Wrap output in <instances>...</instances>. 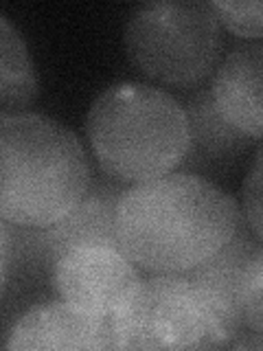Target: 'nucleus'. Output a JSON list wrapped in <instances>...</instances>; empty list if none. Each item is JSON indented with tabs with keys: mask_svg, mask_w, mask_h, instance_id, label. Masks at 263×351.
Listing matches in <instances>:
<instances>
[{
	"mask_svg": "<svg viewBox=\"0 0 263 351\" xmlns=\"http://www.w3.org/2000/svg\"><path fill=\"white\" fill-rule=\"evenodd\" d=\"M241 208L211 180L171 171L134 182L116 204V239L125 257L151 274H182L235 237Z\"/></svg>",
	"mask_w": 263,
	"mask_h": 351,
	"instance_id": "f257e3e1",
	"label": "nucleus"
},
{
	"mask_svg": "<svg viewBox=\"0 0 263 351\" xmlns=\"http://www.w3.org/2000/svg\"><path fill=\"white\" fill-rule=\"evenodd\" d=\"M90 189L82 141L44 114L0 119V215L22 228L58 224Z\"/></svg>",
	"mask_w": 263,
	"mask_h": 351,
	"instance_id": "f03ea898",
	"label": "nucleus"
},
{
	"mask_svg": "<svg viewBox=\"0 0 263 351\" xmlns=\"http://www.w3.org/2000/svg\"><path fill=\"white\" fill-rule=\"evenodd\" d=\"M86 136L105 176L145 182L175 171L191 145L184 106L162 88L121 82L95 99Z\"/></svg>",
	"mask_w": 263,
	"mask_h": 351,
	"instance_id": "7ed1b4c3",
	"label": "nucleus"
},
{
	"mask_svg": "<svg viewBox=\"0 0 263 351\" xmlns=\"http://www.w3.org/2000/svg\"><path fill=\"white\" fill-rule=\"evenodd\" d=\"M116 349H219L241 336L186 274L140 279L114 316Z\"/></svg>",
	"mask_w": 263,
	"mask_h": 351,
	"instance_id": "20e7f679",
	"label": "nucleus"
},
{
	"mask_svg": "<svg viewBox=\"0 0 263 351\" xmlns=\"http://www.w3.org/2000/svg\"><path fill=\"white\" fill-rule=\"evenodd\" d=\"M222 47V22L204 0L145 3L125 27L129 60L160 84H200L215 71Z\"/></svg>",
	"mask_w": 263,
	"mask_h": 351,
	"instance_id": "39448f33",
	"label": "nucleus"
},
{
	"mask_svg": "<svg viewBox=\"0 0 263 351\" xmlns=\"http://www.w3.org/2000/svg\"><path fill=\"white\" fill-rule=\"evenodd\" d=\"M51 272L64 301L101 318H114L140 281L125 252L110 244L75 246Z\"/></svg>",
	"mask_w": 263,
	"mask_h": 351,
	"instance_id": "423d86ee",
	"label": "nucleus"
},
{
	"mask_svg": "<svg viewBox=\"0 0 263 351\" xmlns=\"http://www.w3.org/2000/svg\"><path fill=\"white\" fill-rule=\"evenodd\" d=\"M125 182L101 180L88 189L82 204L58 224L47 228H25L11 224L14 230L16 257H29L42 261L49 270L55 268L62 255L82 244H110L118 246L116 239V204L125 193Z\"/></svg>",
	"mask_w": 263,
	"mask_h": 351,
	"instance_id": "0eeeda50",
	"label": "nucleus"
},
{
	"mask_svg": "<svg viewBox=\"0 0 263 351\" xmlns=\"http://www.w3.org/2000/svg\"><path fill=\"white\" fill-rule=\"evenodd\" d=\"M7 351L116 349L114 318H101L68 301H53L22 314L5 338Z\"/></svg>",
	"mask_w": 263,
	"mask_h": 351,
	"instance_id": "6e6552de",
	"label": "nucleus"
},
{
	"mask_svg": "<svg viewBox=\"0 0 263 351\" xmlns=\"http://www.w3.org/2000/svg\"><path fill=\"white\" fill-rule=\"evenodd\" d=\"M211 97L239 134L263 136V44H246L226 55L213 75Z\"/></svg>",
	"mask_w": 263,
	"mask_h": 351,
	"instance_id": "1a4fd4ad",
	"label": "nucleus"
},
{
	"mask_svg": "<svg viewBox=\"0 0 263 351\" xmlns=\"http://www.w3.org/2000/svg\"><path fill=\"white\" fill-rule=\"evenodd\" d=\"M259 248H263V241L252 233L250 226L246 224V219L241 217L235 237L230 239L226 246H222L213 257H208L193 270L182 272L237 327H244L241 325L239 305H237L239 281H241V274H244L250 257L255 255Z\"/></svg>",
	"mask_w": 263,
	"mask_h": 351,
	"instance_id": "9d476101",
	"label": "nucleus"
},
{
	"mask_svg": "<svg viewBox=\"0 0 263 351\" xmlns=\"http://www.w3.org/2000/svg\"><path fill=\"white\" fill-rule=\"evenodd\" d=\"M191 125V145L182 165H211L224 156H233L248 147L250 138L230 128L213 104L211 90L197 93L182 104Z\"/></svg>",
	"mask_w": 263,
	"mask_h": 351,
	"instance_id": "9b49d317",
	"label": "nucleus"
},
{
	"mask_svg": "<svg viewBox=\"0 0 263 351\" xmlns=\"http://www.w3.org/2000/svg\"><path fill=\"white\" fill-rule=\"evenodd\" d=\"M0 101L3 114H18L38 97V73L27 44L7 16H0Z\"/></svg>",
	"mask_w": 263,
	"mask_h": 351,
	"instance_id": "f8f14e48",
	"label": "nucleus"
},
{
	"mask_svg": "<svg viewBox=\"0 0 263 351\" xmlns=\"http://www.w3.org/2000/svg\"><path fill=\"white\" fill-rule=\"evenodd\" d=\"M237 305L241 325L250 332L263 334V248L250 257L244 274H241Z\"/></svg>",
	"mask_w": 263,
	"mask_h": 351,
	"instance_id": "ddd939ff",
	"label": "nucleus"
},
{
	"mask_svg": "<svg viewBox=\"0 0 263 351\" xmlns=\"http://www.w3.org/2000/svg\"><path fill=\"white\" fill-rule=\"evenodd\" d=\"M213 9L230 33L239 38H263V0H215Z\"/></svg>",
	"mask_w": 263,
	"mask_h": 351,
	"instance_id": "4468645a",
	"label": "nucleus"
},
{
	"mask_svg": "<svg viewBox=\"0 0 263 351\" xmlns=\"http://www.w3.org/2000/svg\"><path fill=\"white\" fill-rule=\"evenodd\" d=\"M241 215L250 230L263 241V147L252 160L241 193Z\"/></svg>",
	"mask_w": 263,
	"mask_h": 351,
	"instance_id": "2eb2a0df",
	"label": "nucleus"
},
{
	"mask_svg": "<svg viewBox=\"0 0 263 351\" xmlns=\"http://www.w3.org/2000/svg\"><path fill=\"white\" fill-rule=\"evenodd\" d=\"M0 250H3V259H0V266H3V292L7 290L9 283V268H11V250H14V230H11V224L7 219L0 222Z\"/></svg>",
	"mask_w": 263,
	"mask_h": 351,
	"instance_id": "dca6fc26",
	"label": "nucleus"
},
{
	"mask_svg": "<svg viewBox=\"0 0 263 351\" xmlns=\"http://www.w3.org/2000/svg\"><path fill=\"white\" fill-rule=\"evenodd\" d=\"M233 349H263V334H250L248 338H237L230 343Z\"/></svg>",
	"mask_w": 263,
	"mask_h": 351,
	"instance_id": "f3484780",
	"label": "nucleus"
}]
</instances>
